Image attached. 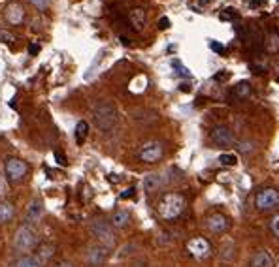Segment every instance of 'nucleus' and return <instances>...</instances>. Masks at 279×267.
Here are the masks:
<instances>
[{"label":"nucleus","mask_w":279,"mask_h":267,"mask_svg":"<svg viewBox=\"0 0 279 267\" xmlns=\"http://www.w3.org/2000/svg\"><path fill=\"white\" fill-rule=\"evenodd\" d=\"M8 194V183H6V179L0 175V196H6Z\"/></svg>","instance_id":"31"},{"label":"nucleus","mask_w":279,"mask_h":267,"mask_svg":"<svg viewBox=\"0 0 279 267\" xmlns=\"http://www.w3.org/2000/svg\"><path fill=\"white\" fill-rule=\"evenodd\" d=\"M264 43L268 46L270 51H277L279 49V34L277 32H270L268 34V40H264Z\"/></svg>","instance_id":"24"},{"label":"nucleus","mask_w":279,"mask_h":267,"mask_svg":"<svg viewBox=\"0 0 279 267\" xmlns=\"http://www.w3.org/2000/svg\"><path fill=\"white\" fill-rule=\"evenodd\" d=\"M38 51H40V46H36V43H32V46L28 47V53L30 55H36Z\"/></svg>","instance_id":"35"},{"label":"nucleus","mask_w":279,"mask_h":267,"mask_svg":"<svg viewBox=\"0 0 279 267\" xmlns=\"http://www.w3.org/2000/svg\"><path fill=\"white\" fill-rule=\"evenodd\" d=\"M226 77H228V74H225V72H223V74H217V75H215V81H225Z\"/></svg>","instance_id":"39"},{"label":"nucleus","mask_w":279,"mask_h":267,"mask_svg":"<svg viewBox=\"0 0 279 267\" xmlns=\"http://www.w3.org/2000/svg\"><path fill=\"white\" fill-rule=\"evenodd\" d=\"M128 21H130V25H132V28L136 32H142L147 23L146 10H144V8H132V10L128 12Z\"/></svg>","instance_id":"12"},{"label":"nucleus","mask_w":279,"mask_h":267,"mask_svg":"<svg viewBox=\"0 0 279 267\" xmlns=\"http://www.w3.org/2000/svg\"><path fill=\"white\" fill-rule=\"evenodd\" d=\"M132 194H134V188H130L128 192H123V194H121V198H123V200H126V198H130Z\"/></svg>","instance_id":"38"},{"label":"nucleus","mask_w":279,"mask_h":267,"mask_svg":"<svg viewBox=\"0 0 279 267\" xmlns=\"http://www.w3.org/2000/svg\"><path fill=\"white\" fill-rule=\"evenodd\" d=\"M108 260V248L106 247H91L87 252V263L91 267H100Z\"/></svg>","instance_id":"11"},{"label":"nucleus","mask_w":279,"mask_h":267,"mask_svg":"<svg viewBox=\"0 0 279 267\" xmlns=\"http://www.w3.org/2000/svg\"><path fill=\"white\" fill-rule=\"evenodd\" d=\"M27 2L32 4V6L36 8V10H40V12H46L47 8H49V4H51L49 0H27Z\"/></svg>","instance_id":"28"},{"label":"nucleus","mask_w":279,"mask_h":267,"mask_svg":"<svg viewBox=\"0 0 279 267\" xmlns=\"http://www.w3.org/2000/svg\"><path fill=\"white\" fill-rule=\"evenodd\" d=\"M38 245V234L30 224H21L14 235V247L19 252H30Z\"/></svg>","instance_id":"3"},{"label":"nucleus","mask_w":279,"mask_h":267,"mask_svg":"<svg viewBox=\"0 0 279 267\" xmlns=\"http://www.w3.org/2000/svg\"><path fill=\"white\" fill-rule=\"evenodd\" d=\"M210 47H212L215 53H223V51H225V47L221 46V43H217V41H212V46Z\"/></svg>","instance_id":"34"},{"label":"nucleus","mask_w":279,"mask_h":267,"mask_svg":"<svg viewBox=\"0 0 279 267\" xmlns=\"http://www.w3.org/2000/svg\"><path fill=\"white\" fill-rule=\"evenodd\" d=\"M187 200L185 196L180 192H168L160 198L159 205H157V213L162 220H173L178 218L183 211H185Z\"/></svg>","instance_id":"1"},{"label":"nucleus","mask_w":279,"mask_h":267,"mask_svg":"<svg viewBox=\"0 0 279 267\" xmlns=\"http://www.w3.org/2000/svg\"><path fill=\"white\" fill-rule=\"evenodd\" d=\"M168 27H170V19H168V17H160L159 19V28L160 30H166Z\"/></svg>","instance_id":"33"},{"label":"nucleus","mask_w":279,"mask_h":267,"mask_svg":"<svg viewBox=\"0 0 279 267\" xmlns=\"http://www.w3.org/2000/svg\"><path fill=\"white\" fill-rule=\"evenodd\" d=\"M270 228H272V232L279 237V214H275L272 218V222H270Z\"/></svg>","instance_id":"30"},{"label":"nucleus","mask_w":279,"mask_h":267,"mask_svg":"<svg viewBox=\"0 0 279 267\" xmlns=\"http://www.w3.org/2000/svg\"><path fill=\"white\" fill-rule=\"evenodd\" d=\"M219 164L221 166H236L238 164V156L230 153H225L219 156Z\"/></svg>","instance_id":"25"},{"label":"nucleus","mask_w":279,"mask_h":267,"mask_svg":"<svg viewBox=\"0 0 279 267\" xmlns=\"http://www.w3.org/2000/svg\"><path fill=\"white\" fill-rule=\"evenodd\" d=\"M15 209L10 201H0V224H8L14 218Z\"/></svg>","instance_id":"17"},{"label":"nucleus","mask_w":279,"mask_h":267,"mask_svg":"<svg viewBox=\"0 0 279 267\" xmlns=\"http://www.w3.org/2000/svg\"><path fill=\"white\" fill-rule=\"evenodd\" d=\"M221 19H239V15L236 14V12H234L232 8H226L225 12H223V14H221Z\"/></svg>","instance_id":"29"},{"label":"nucleus","mask_w":279,"mask_h":267,"mask_svg":"<svg viewBox=\"0 0 279 267\" xmlns=\"http://www.w3.org/2000/svg\"><path fill=\"white\" fill-rule=\"evenodd\" d=\"M4 19L10 25H21L25 21V10L19 2H8L6 8H4Z\"/></svg>","instance_id":"10"},{"label":"nucleus","mask_w":279,"mask_h":267,"mask_svg":"<svg viewBox=\"0 0 279 267\" xmlns=\"http://www.w3.org/2000/svg\"><path fill=\"white\" fill-rule=\"evenodd\" d=\"M247 2H249V0H247Z\"/></svg>","instance_id":"42"},{"label":"nucleus","mask_w":279,"mask_h":267,"mask_svg":"<svg viewBox=\"0 0 279 267\" xmlns=\"http://www.w3.org/2000/svg\"><path fill=\"white\" fill-rule=\"evenodd\" d=\"M172 68L176 70V75H180V77H191V72H189V70L181 64V60L173 59L172 60Z\"/></svg>","instance_id":"23"},{"label":"nucleus","mask_w":279,"mask_h":267,"mask_svg":"<svg viewBox=\"0 0 279 267\" xmlns=\"http://www.w3.org/2000/svg\"><path fill=\"white\" fill-rule=\"evenodd\" d=\"M15 40H17V38H15L10 30H6V28L0 27V41H4V43H12V41H15Z\"/></svg>","instance_id":"27"},{"label":"nucleus","mask_w":279,"mask_h":267,"mask_svg":"<svg viewBox=\"0 0 279 267\" xmlns=\"http://www.w3.org/2000/svg\"><path fill=\"white\" fill-rule=\"evenodd\" d=\"M160 187H162V175H159V173H149L144 177V181H142V188H144L147 194L157 192Z\"/></svg>","instance_id":"14"},{"label":"nucleus","mask_w":279,"mask_h":267,"mask_svg":"<svg viewBox=\"0 0 279 267\" xmlns=\"http://www.w3.org/2000/svg\"><path fill=\"white\" fill-rule=\"evenodd\" d=\"M55 267H72L68 261H62V263H59V265H55Z\"/></svg>","instance_id":"40"},{"label":"nucleus","mask_w":279,"mask_h":267,"mask_svg":"<svg viewBox=\"0 0 279 267\" xmlns=\"http://www.w3.org/2000/svg\"><path fill=\"white\" fill-rule=\"evenodd\" d=\"M15 267H42V263L34 256H23V258L17 260Z\"/></svg>","instance_id":"22"},{"label":"nucleus","mask_w":279,"mask_h":267,"mask_svg":"<svg viewBox=\"0 0 279 267\" xmlns=\"http://www.w3.org/2000/svg\"><path fill=\"white\" fill-rule=\"evenodd\" d=\"M128 222H130V214H128V211H115L112 216V226L115 228H125L128 226Z\"/></svg>","instance_id":"18"},{"label":"nucleus","mask_w":279,"mask_h":267,"mask_svg":"<svg viewBox=\"0 0 279 267\" xmlns=\"http://www.w3.org/2000/svg\"><path fill=\"white\" fill-rule=\"evenodd\" d=\"M207 228L213 234H225L226 230H228V220H226V216H223L219 213L210 214L207 216Z\"/></svg>","instance_id":"13"},{"label":"nucleus","mask_w":279,"mask_h":267,"mask_svg":"<svg viewBox=\"0 0 279 267\" xmlns=\"http://www.w3.org/2000/svg\"><path fill=\"white\" fill-rule=\"evenodd\" d=\"M264 4L266 0H249V8H251V10H257V8L264 6Z\"/></svg>","instance_id":"32"},{"label":"nucleus","mask_w":279,"mask_h":267,"mask_svg":"<svg viewBox=\"0 0 279 267\" xmlns=\"http://www.w3.org/2000/svg\"><path fill=\"white\" fill-rule=\"evenodd\" d=\"M91 232L96 239L102 243V247L112 248L115 245V234L112 230V224H108L106 220H93L91 224Z\"/></svg>","instance_id":"4"},{"label":"nucleus","mask_w":279,"mask_h":267,"mask_svg":"<svg viewBox=\"0 0 279 267\" xmlns=\"http://www.w3.org/2000/svg\"><path fill=\"white\" fill-rule=\"evenodd\" d=\"M238 151L241 154H249L255 151V143L253 141H239L238 143Z\"/></svg>","instance_id":"26"},{"label":"nucleus","mask_w":279,"mask_h":267,"mask_svg":"<svg viewBox=\"0 0 279 267\" xmlns=\"http://www.w3.org/2000/svg\"><path fill=\"white\" fill-rule=\"evenodd\" d=\"M275 267H279V263H277V265H275Z\"/></svg>","instance_id":"41"},{"label":"nucleus","mask_w":279,"mask_h":267,"mask_svg":"<svg viewBox=\"0 0 279 267\" xmlns=\"http://www.w3.org/2000/svg\"><path fill=\"white\" fill-rule=\"evenodd\" d=\"M94 124L102 130V132H110L115 124H117V111L110 102H100L94 107Z\"/></svg>","instance_id":"2"},{"label":"nucleus","mask_w":279,"mask_h":267,"mask_svg":"<svg viewBox=\"0 0 279 267\" xmlns=\"http://www.w3.org/2000/svg\"><path fill=\"white\" fill-rule=\"evenodd\" d=\"M162 154H164V149H162V143L160 141H147L142 145L140 149V160L146 162V164H155V162H159L162 158Z\"/></svg>","instance_id":"6"},{"label":"nucleus","mask_w":279,"mask_h":267,"mask_svg":"<svg viewBox=\"0 0 279 267\" xmlns=\"http://www.w3.org/2000/svg\"><path fill=\"white\" fill-rule=\"evenodd\" d=\"M249 94H251V85H249L247 81L238 83V85L234 87V91H232V96L234 98H238V100H246Z\"/></svg>","instance_id":"20"},{"label":"nucleus","mask_w":279,"mask_h":267,"mask_svg":"<svg viewBox=\"0 0 279 267\" xmlns=\"http://www.w3.org/2000/svg\"><path fill=\"white\" fill-rule=\"evenodd\" d=\"M255 205L260 211H270V209L277 207L279 205V190L275 188H264L257 194L255 198Z\"/></svg>","instance_id":"7"},{"label":"nucleus","mask_w":279,"mask_h":267,"mask_svg":"<svg viewBox=\"0 0 279 267\" xmlns=\"http://www.w3.org/2000/svg\"><path fill=\"white\" fill-rule=\"evenodd\" d=\"M4 171H6V177L12 181V183H19V181H23L27 177L28 166H27V162H23V160H19V158H15V156H12V158H8L6 164H4Z\"/></svg>","instance_id":"5"},{"label":"nucleus","mask_w":279,"mask_h":267,"mask_svg":"<svg viewBox=\"0 0 279 267\" xmlns=\"http://www.w3.org/2000/svg\"><path fill=\"white\" fill-rule=\"evenodd\" d=\"M55 158H57V162H59V164H66V160H64V156H62V154H60L59 151H55Z\"/></svg>","instance_id":"36"},{"label":"nucleus","mask_w":279,"mask_h":267,"mask_svg":"<svg viewBox=\"0 0 279 267\" xmlns=\"http://www.w3.org/2000/svg\"><path fill=\"white\" fill-rule=\"evenodd\" d=\"M87 134H89V124H87L85 120H80L78 124H76V132H74V136H76V141L78 143H83L87 138Z\"/></svg>","instance_id":"21"},{"label":"nucleus","mask_w":279,"mask_h":267,"mask_svg":"<svg viewBox=\"0 0 279 267\" xmlns=\"http://www.w3.org/2000/svg\"><path fill=\"white\" fill-rule=\"evenodd\" d=\"M251 267H273L272 256L266 252V250H260V252H257L253 256Z\"/></svg>","instance_id":"16"},{"label":"nucleus","mask_w":279,"mask_h":267,"mask_svg":"<svg viewBox=\"0 0 279 267\" xmlns=\"http://www.w3.org/2000/svg\"><path fill=\"white\" fill-rule=\"evenodd\" d=\"M210 140L212 143H215L217 147H232L236 143V136L232 134V130L226 126H217L213 128L210 134Z\"/></svg>","instance_id":"8"},{"label":"nucleus","mask_w":279,"mask_h":267,"mask_svg":"<svg viewBox=\"0 0 279 267\" xmlns=\"http://www.w3.org/2000/svg\"><path fill=\"white\" fill-rule=\"evenodd\" d=\"M181 91H183V93H191V88H193V87H191V85H187V83H181Z\"/></svg>","instance_id":"37"},{"label":"nucleus","mask_w":279,"mask_h":267,"mask_svg":"<svg viewBox=\"0 0 279 267\" xmlns=\"http://www.w3.org/2000/svg\"><path fill=\"white\" fill-rule=\"evenodd\" d=\"M55 254V247L53 245H42L40 248H38V252H36V260L40 261V263H46V261L51 260V256Z\"/></svg>","instance_id":"19"},{"label":"nucleus","mask_w":279,"mask_h":267,"mask_svg":"<svg viewBox=\"0 0 279 267\" xmlns=\"http://www.w3.org/2000/svg\"><path fill=\"white\" fill-rule=\"evenodd\" d=\"M42 213H44V207H42V201L40 200H32L30 201V205L27 209V224H34V222H38L42 218Z\"/></svg>","instance_id":"15"},{"label":"nucleus","mask_w":279,"mask_h":267,"mask_svg":"<svg viewBox=\"0 0 279 267\" xmlns=\"http://www.w3.org/2000/svg\"><path fill=\"white\" fill-rule=\"evenodd\" d=\"M187 250H189L191 256L202 260V258H207V256H210L212 245H210V241H207L206 237H194V239H191L187 243Z\"/></svg>","instance_id":"9"}]
</instances>
